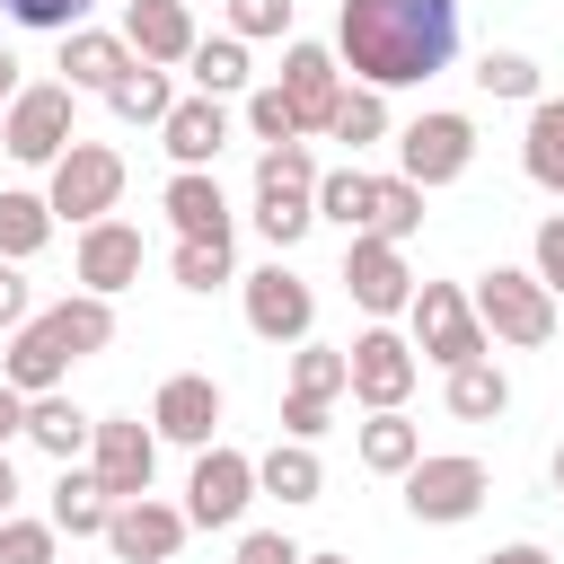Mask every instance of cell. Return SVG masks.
Segmentation results:
<instances>
[{"label":"cell","instance_id":"obj_25","mask_svg":"<svg viewBox=\"0 0 564 564\" xmlns=\"http://www.w3.org/2000/svg\"><path fill=\"white\" fill-rule=\"evenodd\" d=\"M520 167H529V185L564 194V97H538V106H529V132H520Z\"/></svg>","mask_w":564,"mask_h":564},{"label":"cell","instance_id":"obj_39","mask_svg":"<svg viewBox=\"0 0 564 564\" xmlns=\"http://www.w3.org/2000/svg\"><path fill=\"white\" fill-rule=\"evenodd\" d=\"M53 538H62L53 520H18L9 511L0 520V564H53Z\"/></svg>","mask_w":564,"mask_h":564},{"label":"cell","instance_id":"obj_3","mask_svg":"<svg viewBox=\"0 0 564 564\" xmlns=\"http://www.w3.org/2000/svg\"><path fill=\"white\" fill-rule=\"evenodd\" d=\"M467 300H476V317H485V335H494V344L538 352V344L555 335V291H546L538 273H520V264H494Z\"/></svg>","mask_w":564,"mask_h":564},{"label":"cell","instance_id":"obj_11","mask_svg":"<svg viewBox=\"0 0 564 564\" xmlns=\"http://www.w3.org/2000/svg\"><path fill=\"white\" fill-rule=\"evenodd\" d=\"M344 352H352V397H361L370 414L414 397V370H423V361H414V335H397V326H361Z\"/></svg>","mask_w":564,"mask_h":564},{"label":"cell","instance_id":"obj_5","mask_svg":"<svg viewBox=\"0 0 564 564\" xmlns=\"http://www.w3.org/2000/svg\"><path fill=\"white\" fill-rule=\"evenodd\" d=\"M44 203H53V220H106L115 203H123V150H106V141H70L62 159H53V176H44Z\"/></svg>","mask_w":564,"mask_h":564},{"label":"cell","instance_id":"obj_16","mask_svg":"<svg viewBox=\"0 0 564 564\" xmlns=\"http://www.w3.org/2000/svg\"><path fill=\"white\" fill-rule=\"evenodd\" d=\"M70 264H79V291H106V300H115V291L141 282V229L106 212V220L79 229V256H70Z\"/></svg>","mask_w":564,"mask_h":564},{"label":"cell","instance_id":"obj_51","mask_svg":"<svg viewBox=\"0 0 564 564\" xmlns=\"http://www.w3.org/2000/svg\"><path fill=\"white\" fill-rule=\"evenodd\" d=\"M546 476H555V494H564V441H555V467H546Z\"/></svg>","mask_w":564,"mask_h":564},{"label":"cell","instance_id":"obj_18","mask_svg":"<svg viewBox=\"0 0 564 564\" xmlns=\"http://www.w3.org/2000/svg\"><path fill=\"white\" fill-rule=\"evenodd\" d=\"M123 44L141 62H159V70H176L203 35H194V9L185 0H123Z\"/></svg>","mask_w":564,"mask_h":564},{"label":"cell","instance_id":"obj_27","mask_svg":"<svg viewBox=\"0 0 564 564\" xmlns=\"http://www.w3.org/2000/svg\"><path fill=\"white\" fill-rule=\"evenodd\" d=\"M44 238H53V203L44 194H26V185H0V256H44Z\"/></svg>","mask_w":564,"mask_h":564},{"label":"cell","instance_id":"obj_38","mask_svg":"<svg viewBox=\"0 0 564 564\" xmlns=\"http://www.w3.org/2000/svg\"><path fill=\"white\" fill-rule=\"evenodd\" d=\"M256 229L273 238V256H282V247H300V238L317 229V194H282V203H256Z\"/></svg>","mask_w":564,"mask_h":564},{"label":"cell","instance_id":"obj_23","mask_svg":"<svg viewBox=\"0 0 564 564\" xmlns=\"http://www.w3.org/2000/svg\"><path fill=\"white\" fill-rule=\"evenodd\" d=\"M106 520H115V494L97 485V467H62V485H53V529L62 538H106Z\"/></svg>","mask_w":564,"mask_h":564},{"label":"cell","instance_id":"obj_32","mask_svg":"<svg viewBox=\"0 0 564 564\" xmlns=\"http://www.w3.org/2000/svg\"><path fill=\"white\" fill-rule=\"evenodd\" d=\"M502 405H511V379H502L494 361H458V370H449V414H458V423H494Z\"/></svg>","mask_w":564,"mask_h":564},{"label":"cell","instance_id":"obj_43","mask_svg":"<svg viewBox=\"0 0 564 564\" xmlns=\"http://www.w3.org/2000/svg\"><path fill=\"white\" fill-rule=\"evenodd\" d=\"M26 317H35V291H26V264H18V256H0V326L18 335Z\"/></svg>","mask_w":564,"mask_h":564},{"label":"cell","instance_id":"obj_19","mask_svg":"<svg viewBox=\"0 0 564 564\" xmlns=\"http://www.w3.org/2000/svg\"><path fill=\"white\" fill-rule=\"evenodd\" d=\"M159 141H167V159L176 167H212L220 159V141H229V115H220V97H176L167 106V123H159Z\"/></svg>","mask_w":564,"mask_h":564},{"label":"cell","instance_id":"obj_34","mask_svg":"<svg viewBox=\"0 0 564 564\" xmlns=\"http://www.w3.org/2000/svg\"><path fill=\"white\" fill-rule=\"evenodd\" d=\"M370 229L405 247V238L423 229V185H414V176H379V194H370Z\"/></svg>","mask_w":564,"mask_h":564},{"label":"cell","instance_id":"obj_44","mask_svg":"<svg viewBox=\"0 0 564 564\" xmlns=\"http://www.w3.org/2000/svg\"><path fill=\"white\" fill-rule=\"evenodd\" d=\"M529 273L564 300V212H555V220H538V264H529Z\"/></svg>","mask_w":564,"mask_h":564},{"label":"cell","instance_id":"obj_22","mask_svg":"<svg viewBox=\"0 0 564 564\" xmlns=\"http://www.w3.org/2000/svg\"><path fill=\"white\" fill-rule=\"evenodd\" d=\"M26 441H35L44 458H62V467H70V458L97 441V414H79L70 397H53V388H44V397H26Z\"/></svg>","mask_w":564,"mask_h":564},{"label":"cell","instance_id":"obj_47","mask_svg":"<svg viewBox=\"0 0 564 564\" xmlns=\"http://www.w3.org/2000/svg\"><path fill=\"white\" fill-rule=\"evenodd\" d=\"M18 432H26V388H9V379H0V449H9Z\"/></svg>","mask_w":564,"mask_h":564},{"label":"cell","instance_id":"obj_35","mask_svg":"<svg viewBox=\"0 0 564 564\" xmlns=\"http://www.w3.org/2000/svg\"><path fill=\"white\" fill-rule=\"evenodd\" d=\"M167 273H176L185 291H220V282H238V273H229V238H176Z\"/></svg>","mask_w":564,"mask_h":564},{"label":"cell","instance_id":"obj_42","mask_svg":"<svg viewBox=\"0 0 564 564\" xmlns=\"http://www.w3.org/2000/svg\"><path fill=\"white\" fill-rule=\"evenodd\" d=\"M229 35H291V0H229Z\"/></svg>","mask_w":564,"mask_h":564},{"label":"cell","instance_id":"obj_28","mask_svg":"<svg viewBox=\"0 0 564 564\" xmlns=\"http://www.w3.org/2000/svg\"><path fill=\"white\" fill-rule=\"evenodd\" d=\"M106 106H115L123 123H167V106H176V79H167L159 62H132V70L106 88Z\"/></svg>","mask_w":564,"mask_h":564},{"label":"cell","instance_id":"obj_52","mask_svg":"<svg viewBox=\"0 0 564 564\" xmlns=\"http://www.w3.org/2000/svg\"><path fill=\"white\" fill-rule=\"evenodd\" d=\"M300 564H352V555H300Z\"/></svg>","mask_w":564,"mask_h":564},{"label":"cell","instance_id":"obj_13","mask_svg":"<svg viewBox=\"0 0 564 564\" xmlns=\"http://www.w3.org/2000/svg\"><path fill=\"white\" fill-rule=\"evenodd\" d=\"M247 502H256V458L212 441V449L194 458V476H185V520H194V529H229Z\"/></svg>","mask_w":564,"mask_h":564},{"label":"cell","instance_id":"obj_29","mask_svg":"<svg viewBox=\"0 0 564 564\" xmlns=\"http://www.w3.org/2000/svg\"><path fill=\"white\" fill-rule=\"evenodd\" d=\"M370 194H379V176H361V167H326V176H317V220H335L344 238H361V229H370Z\"/></svg>","mask_w":564,"mask_h":564},{"label":"cell","instance_id":"obj_46","mask_svg":"<svg viewBox=\"0 0 564 564\" xmlns=\"http://www.w3.org/2000/svg\"><path fill=\"white\" fill-rule=\"evenodd\" d=\"M238 564H300V546L282 529H256V538H238Z\"/></svg>","mask_w":564,"mask_h":564},{"label":"cell","instance_id":"obj_2","mask_svg":"<svg viewBox=\"0 0 564 564\" xmlns=\"http://www.w3.org/2000/svg\"><path fill=\"white\" fill-rule=\"evenodd\" d=\"M106 344H115V300H106V291H70V300L35 308V317L9 335V388L44 397V388H62L70 361H88V352H106Z\"/></svg>","mask_w":564,"mask_h":564},{"label":"cell","instance_id":"obj_37","mask_svg":"<svg viewBox=\"0 0 564 564\" xmlns=\"http://www.w3.org/2000/svg\"><path fill=\"white\" fill-rule=\"evenodd\" d=\"M476 88H485V97L538 106V62H529V53H485V62H476Z\"/></svg>","mask_w":564,"mask_h":564},{"label":"cell","instance_id":"obj_26","mask_svg":"<svg viewBox=\"0 0 564 564\" xmlns=\"http://www.w3.org/2000/svg\"><path fill=\"white\" fill-rule=\"evenodd\" d=\"M414 458H423V432L405 423V405H379V414L361 423V467H370V476H405Z\"/></svg>","mask_w":564,"mask_h":564},{"label":"cell","instance_id":"obj_31","mask_svg":"<svg viewBox=\"0 0 564 564\" xmlns=\"http://www.w3.org/2000/svg\"><path fill=\"white\" fill-rule=\"evenodd\" d=\"M282 194H317L308 141H264V159H256V203H282Z\"/></svg>","mask_w":564,"mask_h":564},{"label":"cell","instance_id":"obj_21","mask_svg":"<svg viewBox=\"0 0 564 564\" xmlns=\"http://www.w3.org/2000/svg\"><path fill=\"white\" fill-rule=\"evenodd\" d=\"M132 62H141V53H132L123 35H106V26H70V35H62V70H70V88H97V97H106Z\"/></svg>","mask_w":564,"mask_h":564},{"label":"cell","instance_id":"obj_41","mask_svg":"<svg viewBox=\"0 0 564 564\" xmlns=\"http://www.w3.org/2000/svg\"><path fill=\"white\" fill-rule=\"evenodd\" d=\"M247 132H256V141H300L291 97H282V88H256V97H247Z\"/></svg>","mask_w":564,"mask_h":564},{"label":"cell","instance_id":"obj_24","mask_svg":"<svg viewBox=\"0 0 564 564\" xmlns=\"http://www.w3.org/2000/svg\"><path fill=\"white\" fill-rule=\"evenodd\" d=\"M256 485H264L273 502H317V494H326V467H317L308 441H273V449L256 458Z\"/></svg>","mask_w":564,"mask_h":564},{"label":"cell","instance_id":"obj_33","mask_svg":"<svg viewBox=\"0 0 564 564\" xmlns=\"http://www.w3.org/2000/svg\"><path fill=\"white\" fill-rule=\"evenodd\" d=\"M291 397H352V352L300 344V352H291Z\"/></svg>","mask_w":564,"mask_h":564},{"label":"cell","instance_id":"obj_12","mask_svg":"<svg viewBox=\"0 0 564 564\" xmlns=\"http://www.w3.org/2000/svg\"><path fill=\"white\" fill-rule=\"evenodd\" d=\"M88 467H97V485H106L115 502H141L150 476H159V432L132 423V414H106L97 441H88Z\"/></svg>","mask_w":564,"mask_h":564},{"label":"cell","instance_id":"obj_30","mask_svg":"<svg viewBox=\"0 0 564 564\" xmlns=\"http://www.w3.org/2000/svg\"><path fill=\"white\" fill-rule=\"evenodd\" d=\"M185 79H194L203 97H229V88H247V35H203V44L185 53Z\"/></svg>","mask_w":564,"mask_h":564},{"label":"cell","instance_id":"obj_17","mask_svg":"<svg viewBox=\"0 0 564 564\" xmlns=\"http://www.w3.org/2000/svg\"><path fill=\"white\" fill-rule=\"evenodd\" d=\"M150 432H159V441H185V449H212V432H220V379L176 370V379L159 388V405H150Z\"/></svg>","mask_w":564,"mask_h":564},{"label":"cell","instance_id":"obj_1","mask_svg":"<svg viewBox=\"0 0 564 564\" xmlns=\"http://www.w3.org/2000/svg\"><path fill=\"white\" fill-rule=\"evenodd\" d=\"M458 53V0H344L335 9V62L361 88H414L449 70Z\"/></svg>","mask_w":564,"mask_h":564},{"label":"cell","instance_id":"obj_49","mask_svg":"<svg viewBox=\"0 0 564 564\" xmlns=\"http://www.w3.org/2000/svg\"><path fill=\"white\" fill-rule=\"evenodd\" d=\"M18 511V467H9V449H0V520Z\"/></svg>","mask_w":564,"mask_h":564},{"label":"cell","instance_id":"obj_48","mask_svg":"<svg viewBox=\"0 0 564 564\" xmlns=\"http://www.w3.org/2000/svg\"><path fill=\"white\" fill-rule=\"evenodd\" d=\"M485 564H555V555H546V546H529V538H520V546H494V555H485Z\"/></svg>","mask_w":564,"mask_h":564},{"label":"cell","instance_id":"obj_50","mask_svg":"<svg viewBox=\"0 0 564 564\" xmlns=\"http://www.w3.org/2000/svg\"><path fill=\"white\" fill-rule=\"evenodd\" d=\"M0 97H18V53L0 44Z\"/></svg>","mask_w":564,"mask_h":564},{"label":"cell","instance_id":"obj_20","mask_svg":"<svg viewBox=\"0 0 564 564\" xmlns=\"http://www.w3.org/2000/svg\"><path fill=\"white\" fill-rule=\"evenodd\" d=\"M159 212L176 220V238H229V194L212 185V167H176Z\"/></svg>","mask_w":564,"mask_h":564},{"label":"cell","instance_id":"obj_10","mask_svg":"<svg viewBox=\"0 0 564 564\" xmlns=\"http://www.w3.org/2000/svg\"><path fill=\"white\" fill-rule=\"evenodd\" d=\"M344 291H352V308H370V317H397V308L414 300L405 247H397V238H379V229L344 238Z\"/></svg>","mask_w":564,"mask_h":564},{"label":"cell","instance_id":"obj_14","mask_svg":"<svg viewBox=\"0 0 564 564\" xmlns=\"http://www.w3.org/2000/svg\"><path fill=\"white\" fill-rule=\"evenodd\" d=\"M300 115V132H335V106H344V62L335 44H282V79H273Z\"/></svg>","mask_w":564,"mask_h":564},{"label":"cell","instance_id":"obj_36","mask_svg":"<svg viewBox=\"0 0 564 564\" xmlns=\"http://www.w3.org/2000/svg\"><path fill=\"white\" fill-rule=\"evenodd\" d=\"M379 132H388V97H379V88H344V106H335V141H344V150H370Z\"/></svg>","mask_w":564,"mask_h":564},{"label":"cell","instance_id":"obj_8","mask_svg":"<svg viewBox=\"0 0 564 564\" xmlns=\"http://www.w3.org/2000/svg\"><path fill=\"white\" fill-rule=\"evenodd\" d=\"M467 159H476V123L467 115H414L405 132H397V176H414L423 194L432 185H449V176H467Z\"/></svg>","mask_w":564,"mask_h":564},{"label":"cell","instance_id":"obj_15","mask_svg":"<svg viewBox=\"0 0 564 564\" xmlns=\"http://www.w3.org/2000/svg\"><path fill=\"white\" fill-rule=\"evenodd\" d=\"M185 502H159V494H141V502H115V520H106V546H115V564H167L176 546H185Z\"/></svg>","mask_w":564,"mask_h":564},{"label":"cell","instance_id":"obj_40","mask_svg":"<svg viewBox=\"0 0 564 564\" xmlns=\"http://www.w3.org/2000/svg\"><path fill=\"white\" fill-rule=\"evenodd\" d=\"M18 26H35V35H70V26H88V0H0Z\"/></svg>","mask_w":564,"mask_h":564},{"label":"cell","instance_id":"obj_7","mask_svg":"<svg viewBox=\"0 0 564 564\" xmlns=\"http://www.w3.org/2000/svg\"><path fill=\"white\" fill-rule=\"evenodd\" d=\"M485 494H494V476H485V458H467V449H449V458H414V467H405V511L432 520V529L476 520Z\"/></svg>","mask_w":564,"mask_h":564},{"label":"cell","instance_id":"obj_4","mask_svg":"<svg viewBox=\"0 0 564 564\" xmlns=\"http://www.w3.org/2000/svg\"><path fill=\"white\" fill-rule=\"evenodd\" d=\"M405 317H414V352L423 361H441V370H458V361H485V317H476V300L458 291V282H414V300H405Z\"/></svg>","mask_w":564,"mask_h":564},{"label":"cell","instance_id":"obj_45","mask_svg":"<svg viewBox=\"0 0 564 564\" xmlns=\"http://www.w3.org/2000/svg\"><path fill=\"white\" fill-rule=\"evenodd\" d=\"M326 414H335V397H282V432H291V441H317Z\"/></svg>","mask_w":564,"mask_h":564},{"label":"cell","instance_id":"obj_9","mask_svg":"<svg viewBox=\"0 0 564 564\" xmlns=\"http://www.w3.org/2000/svg\"><path fill=\"white\" fill-rule=\"evenodd\" d=\"M247 282V326L264 335V344H308V326H317V291L273 256V264H256V273H238Z\"/></svg>","mask_w":564,"mask_h":564},{"label":"cell","instance_id":"obj_6","mask_svg":"<svg viewBox=\"0 0 564 564\" xmlns=\"http://www.w3.org/2000/svg\"><path fill=\"white\" fill-rule=\"evenodd\" d=\"M70 79H35V88H18L9 97V115H0V141H9V159L18 167H53L79 132H70Z\"/></svg>","mask_w":564,"mask_h":564}]
</instances>
